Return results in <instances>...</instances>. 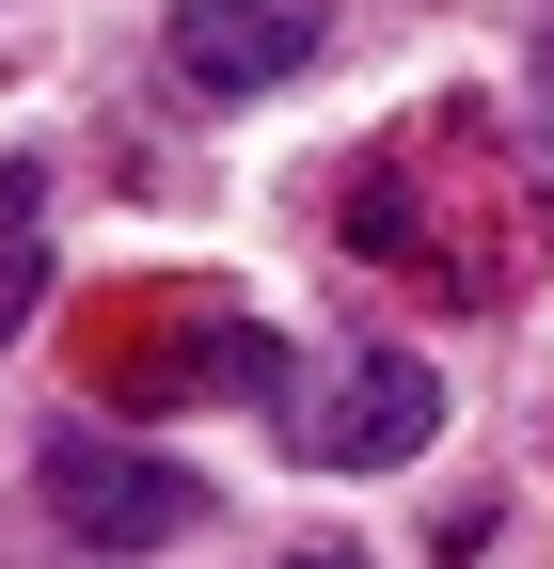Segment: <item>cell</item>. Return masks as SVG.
Returning a JSON list of instances; mask_svg holds the SVG:
<instances>
[{
    "mask_svg": "<svg viewBox=\"0 0 554 569\" xmlns=\"http://www.w3.org/2000/svg\"><path fill=\"white\" fill-rule=\"evenodd\" d=\"M32 490H48V522L80 538V553H159V538L206 522V475H190V459H144V443H111V427L32 443Z\"/></svg>",
    "mask_w": 554,
    "mask_h": 569,
    "instance_id": "cell-3",
    "label": "cell"
},
{
    "mask_svg": "<svg viewBox=\"0 0 554 569\" xmlns=\"http://www.w3.org/2000/svg\"><path fill=\"white\" fill-rule=\"evenodd\" d=\"M269 427H286V459L317 475H396L444 443V365L396 332H317L286 380H269Z\"/></svg>",
    "mask_w": 554,
    "mask_h": 569,
    "instance_id": "cell-2",
    "label": "cell"
},
{
    "mask_svg": "<svg viewBox=\"0 0 554 569\" xmlns=\"http://www.w3.org/2000/svg\"><path fill=\"white\" fill-rule=\"evenodd\" d=\"M32 301H48V190L17 174V190H0V348L32 332Z\"/></svg>",
    "mask_w": 554,
    "mask_h": 569,
    "instance_id": "cell-5",
    "label": "cell"
},
{
    "mask_svg": "<svg viewBox=\"0 0 554 569\" xmlns=\"http://www.w3.org/2000/svg\"><path fill=\"white\" fill-rule=\"evenodd\" d=\"M523 111H538V206H554V17H538V80H523Z\"/></svg>",
    "mask_w": 554,
    "mask_h": 569,
    "instance_id": "cell-6",
    "label": "cell"
},
{
    "mask_svg": "<svg viewBox=\"0 0 554 569\" xmlns=\"http://www.w3.org/2000/svg\"><path fill=\"white\" fill-rule=\"evenodd\" d=\"M317 32H333V0H175V17H159V80L190 111H238L269 80H301Z\"/></svg>",
    "mask_w": 554,
    "mask_h": 569,
    "instance_id": "cell-4",
    "label": "cell"
},
{
    "mask_svg": "<svg viewBox=\"0 0 554 569\" xmlns=\"http://www.w3.org/2000/svg\"><path fill=\"white\" fill-rule=\"evenodd\" d=\"M80 380L111 411H206V396H269V332L222 301V284H111L80 317Z\"/></svg>",
    "mask_w": 554,
    "mask_h": 569,
    "instance_id": "cell-1",
    "label": "cell"
},
{
    "mask_svg": "<svg viewBox=\"0 0 554 569\" xmlns=\"http://www.w3.org/2000/svg\"><path fill=\"white\" fill-rule=\"evenodd\" d=\"M269 569H365V553L349 538H301V553H269Z\"/></svg>",
    "mask_w": 554,
    "mask_h": 569,
    "instance_id": "cell-7",
    "label": "cell"
}]
</instances>
